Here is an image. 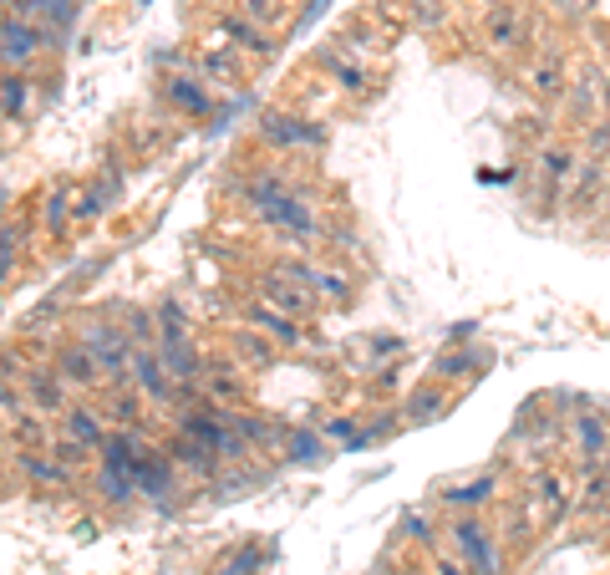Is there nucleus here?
Segmentation results:
<instances>
[{
  "mask_svg": "<svg viewBox=\"0 0 610 575\" xmlns=\"http://www.w3.org/2000/svg\"><path fill=\"white\" fill-rule=\"evenodd\" d=\"M214 31H219V47H234L240 57H264V61H270V57H276V47H280L276 31H264V26L250 21L244 11H224L214 21Z\"/></svg>",
  "mask_w": 610,
  "mask_h": 575,
  "instance_id": "nucleus-13",
  "label": "nucleus"
},
{
  "mask_svg": "<svg viewBox=\"0 0 610 575\" xmlns=\"http://www.w3.org/2000/svg\"><path fill=\"white\" fill-rule=\"evenodd\" d=\"M600 108H606V112H610V72H606V77H600Z\"/></svg>",
  "mask_w": 610,
  "mask_h": 575,
  "instance_id": "nucleus-56",
  "label": "nucleus"
},
{
  "mask_svg": "<svg viewBox=\"0 0 610 575\" xmlns=\"http://www.w3.org/2000/svg\"><path fill=\"white\" fill-rule=\"evenodd\" d=\"M132 484H138V499H148L153 509H173V494H179V468L163 454V444H153L138 464H132Z\"/></svg>",
  "mask_w": 610,
  "mask_h": 575,
  "instance_id": "nucleus-10",
  "label": "nucleus"
},
{
  "mask_svg": "<svg viewBox=\"0 0 610 575\" xmlns=\"http://www.w3.org/2000/svg\"><path fill=\"white\" fill-rule=\"evenodd\" d=\"M240 326H254L260 336H270L280 351H300V347H311L316 341V331L306 321H296V316H286V311H276L270 300H260V296H250L240 306Z\"/></svg>",
  "mask_w": 610,
  "mask_h": 575,
  "instance_id": "nucleus-7",
  "label": "nucleus"
},
{
  "mask_svg": "<svg viewBox=\"0 0 610 575\" xmlns=\"http://www.w3.org/2000/svg\"><path fill=\"white\" fill-rule=\"evenodd\" d=\"M524 87H529V97H534L539 108H560L564 92H570V77H564L560 57H550V61H534V67H529Z\"/></svg>",
  "mask_w": 610,
  "mask_h": 575,
  "instance_id": "nucleus-28",
  "label": "nucleus"
},
{
  "mask_svg": "<svg viewBox=\"0 0 610 575\" xmlns=\"http://www.w3.org/2000/svg\"><path fill=\"white\" fill-rule=\"evenodd\" d=\"M47 454L51 458H57V464H67V468H77V474H82V468L87 464H92V448H87V444H77V438H72V433H51V438H47Z\"/></svg>",
  "mask_w": 610,
  "mask_h": 575,
  "instance_id": "nucleus-44",
  "label": "nucleus"
},
{
  "mask_svg": "<svg viewBox=\"0 0 610 575\" xmlns=\"http://www.w3.org/2000/svg\"><path fill=\"white\" fill-rule=\"evenodd\" d=\"M67 37L51 31L41 21H26V16H0V67L6 72H31L47 51H61Z\"/></svg>",
  "mask_w": 610,
  "mask_h": 575,
  "instance_id": "nucleus-3",
  "label": "nucleus"
},
{
  "mask_svg": "<svg viewBox=\"0 0 610 575\" xmlns=\"http://www.w3.org/2000/svg\"><path fill=\"white\" fill-rule=\"evenodd\" d=\"M92 489H97V499L108 504V509H132V504H138V484H132V474H122V468H102V464H97Z\"/></svg>",
  "mask_w": 610,
  "mask_h": 575,
  "instance_id": "nucleus-37",
  "label": "nucleus"
},
{
  "mask_svg": "<svg viewBox=\"0 0 610 575\" xmlns=\"http://www.w3.org/2000/svg\"><path fill=\"white\" fill-rule=\"evenodd\" d=\"M158 357H163L168 377L179 383V403H193L203 371H209V357L199 351V341H193V336H183V341H158Z\"/></svg>",
  "mask_w": 610,
  "mask_h": 575,
  "instance_id": "nucleus-11",
  "label": "nucleus"
},
{
  "mask_svg": "<svg viewBox=\"0 0 610 575\" xmlns=\"http://www.w3.org/2000/svg\"><path fill=\"white\" fill-rule=\"evenodd\" d=\"M606 444H610V423H606V413H596V408H574L570 413V448H574V458L586 468H596L600 458H606Z\"/></svg>",
  "mask_w": 610,
  "mask_h": 575,
  "instance_id": "nucleus-18",
  "label": "nucleus"
},
{
  "mask_svg": "<svg viewBox=\"0 0 610 575\" xmlns=\"http://www.w3.org/2000/svg\"><path fill=\"white\" fill-rule=\"evenodd\" d=\"M402 535L412 539V545H428V551L438 545V525H432L428 509H407V515H402Z\"/></svg>",
  "mask_w": 610,
  "mask_h": 575,
  "instance_id": "nucleus-49",
  "label": "nucleus"
},
{
  "mask_svg": "<svg viewBox=\"0 0 610 575\" xmlns=\"http://www.w3.org/2000/svg\"><path fill=\"white\" fill-rule=\"evenodd\" d=\"M11 438L16 448H47V418L41 413H21V418H11Z\"/></svg>",
  "mask_w": 610,
  "mask_h": 575,
  "instance_id": "nucleus-47",
  "label": "nucleus"
},
{
  "mask_svg": "<svg viewBox=\"0 0 610 575\" xmlns=\"http://www.w3.org/2000/svg\"><path fill=\"white\" fill-rule=\"evenodd\" d=\"M260 571H264V545L260 539H240V545L214 565V575H260Z\"/></svg>",
  "mask_w": 610,
  "mask_h": 575,
  "instance_id": "nucleus-40",
  "label": "nucleus"
},
{
  "mask_svg": "<svg viewBox=\"0 0 610 575\" xmlns=\"http://www.w3.org/2000/svg\"><path fill=\"white\" fill-rule=\"evenodd\" d=\"M199 393L209 403H224V408H250V377H244V367L234 357H209Z\"/></svg>",
  "mask_w": 610,
  "mask_h": 575,
  "instance_id": "nucleus-16",
  "label": "nucleus"
},
{
  "mask_svg": "<svg viewBox=\"0 0 610 575\" xmlns=\"http://www.w3.org/2000/svg\"><path fill=\"white\" fill-rule=\"evenodd\" d=\"M586 158H600V163L610 158V112L586 122Z\"/></svg>",
  "mask_w": 610,
  "mask_h": 575,
  "instance_id": "nucleus-51",
  "label": "nucleus"
},
{
  "mask_svg": "<svg viewBox=\"0 0 610 575\" xmlns=\"http://www.w3.org/2000/svg\"><path fill=\"white\" fill-rule=\"evenodd\" d=\"M163 454L173 458V468H179L183 479H199V484H209L219 468H224L214 448H203L199 438H183V433H168V438H163Z\"/></svg>",
  "mask_w": 610,
  "mask_h": 575,
  "instance_id": "nucleus-22",
  "label": "nucleus"
},
{
  "mask_svg": "<svg viewBox=\"0 0 610 575\" xmlns=\"http://www.w3.org/2000/svg\"><path fill=\"white\" fill-rule=\"evenodd\" d=\"M499 468H483V474H473V479H458V484H448L443 494H438V504L443 509H453V515H479L483 504H493L499 499Z\"/></svg>",
  "mask_w": 610,
  "mask_h": 575,
  "instance_id": "nucleus-20",
  "label": "nucleus"
},
{
  "mask_svg": "<svg viewBox=\"0 0 610 575\" xmlns=\"http://www.w3.org/2000/svg\"><path fill=\"white\" fill-rule=\"evenodd\" d=\"M193 72H199L209 87H224V92H234V87L244 82V67H240V51H234V47L199 51V67H193Z\"/></svg>",
  "mask_w": 610,
  "mask_h": 575,
  "instance_id": "nucleus-29",
  "label": "nucleus"
},
{
  "mask_svg": "<svg viewBox=\"0 0 610 575\" xmlns=\"http://www.w3.org/2000/svg\"><path fill=\"white\" fill-rule=\"evenodd\" d=\"M31 97H37L31 72H0V122H26Z\"/></svg>",
  "mask_w": 610,
  "mask_h": 575,
  "instance_id": "nucleus-34",
  "label": "nucleus"
},
{
  "mask_svg": "<svg viewBox=\"0 0 610 575\" xmlns=\"http://www.w3.org/2000/svg\"><path fill=\"white\" fill-rule=\"evenodd\" d=\"M254 138L276 153H326L331 148V128L321 118H306V112H286V108H264L254 118Z\"/></svg>",
  "mask_w": 610,
  "mask_h": 575,
  "instance_id": "nucleus-2",
  "label": "nucleus"
},
{
  "mask_svg": "<svg viewBox=\"0 0 610 575\" xmlns=\"http://www.w3.org/2000/svg\"><path fill=\"white\" fill-rule=\"evenodd\" d=\"M316 296L326 300V306H347L357 290H351V276L347 270H331V265H316Z\"/></svg>",
  "mask_w": 610,
  "mask_h": 575,
  "instance_id": "nucleus-43",
  "label": "nucleus"
},
{
  "mask_svg": "<svg viewBox=\"0 0 610 575\" xmlns=\"http://www.w3.org/2000/svg\"><path fill=\"white\" fill-rule=\"evenodd\" d=\"M529 37H534V21L524 16V6H514V0L489 6V16H483V41H489L493 51H519V47H529Z\"/></svg>",
  "mask_w": 610,
  "mask_h": 575,
  "instance_id": "nucleus-14",
  "label": "nucleus"
},
{
  "mask_svg": "<svg viewBox=\"0 0 610 575\" xmlns=\"http://www.w3.org/2000/svg\"><path fill=\"white\" fill-rule=\"evenodd\" d=\"M534 163H539V209H550L554 215V209L564 205V189H570V174H574L580 158H574L564 143H544Z\"/></svg>",
  "mask_w": 610,
  "mask_h": 575,
  "instance_id": "nucleus-15",
  "label": "nucleus"
},
{
  "mask_svg": "<svg viewBox=\"0 0 610 575\" xmlns=\"http://www.w3.org/2000/svg\"><path fill=\"white\" fill-rule=\"evenodd\" d=\"M153 326H158V341H183L189 331V311H183V300L179 296H163L153 306Z\"/></svg>",
  "mask_w": 610,
  "mask_h": 575,
  "instance_id": "nucleus-38",
  "label": "nucleus"
},
{
  "mask_svg": "<svg viewBox=\"0 0 610 575\" xmlns=\"http://www.w3.org/2000/svg\"><path fill=\"white\" fill-rule=\"evenodd\" d=\"M118 316H122V336L132 341V351H138V347H158L153 311H143V306H118Z\"/></svg>",
  "mask_w": 610,
  "mask_h": 575,
  "instance_id": "nucleus-41",
  "label": "nucleus"
},
{
  "mask_svg": "<svg viewBox=\"0 0 610 575\" xmlns=\"http://www.w3.org/2000/svg\"><path fill=\"white\" fill-rule=\"evenodd\" d=\"M448 545L468 565V575H503V545L493 535V525L483 515H453L448 519Z\"/></svg>",
  "mask_w": 610,
  "mask_h": 575,
  "instance_id": "nucleus-5",
  "label": "nucleus"
},
{
  "mask_svg": "<svg viewBox=\"0 0 610 575\" xmlns=\"http://www.w3.org/2000/svg\"><path fill=\"white\" fill-rule=\"evenodd\" d=\"M51 367L61 371V383L72 387V393H97V387H102V371H97L92 351H87L82 341H57V351H51Z\"/></svg>",
  "mask_w": 610,
  "mask_h": 575,
  "instance_id": "nucleus-24",
  "label": "nucleus"
},
{
  "mask_svg": "<svg viewBox=\"0 0 610 575\" xmlns=\"http://www.w3.org/2000/svg\"><path fill=\"white\" fill-rule=\"evenodd\" d=\"M26 250V225H16V219H6L0 225V296H6V280H11L16 260H21Z\"/></svg>",
  "mask_w": 610,
  "mask_h": 575,
  "instance_id": "nucleus-42",
  "label": "nucleus"
},
{
  "mask_svg": "<svg viewBox=\"0 0 610 575\" xmlns=\"http://www.w3.org/2000/svg\"><path fill=\"white\" fill-rule=\"evenodd\" d=\"M316 67H321L326 77H331V87L341 97H357V102H371V97L382 92V87L371 82V67H367V57H357V51H347V47H321L316 51Z\"/></svg>",
  "mask_w": 610,
  "mask_h": 575,
  "instance_id": "nucleus-8",
  "label": "nucleus"
},
{
  "mask_svg": "<svg viewBox=\"0 0 610 575\" xmlns=\"http://www.w3.org/2000/svg\"><path fill=\"white\" fill-rule=\"evenodd\" d=\"M326 11H331V0H311V6H306V11H300V21H296V26H300V31H306V26H316V21H321V16H326Z\"/></svg>",
  "mask_w": 610,
  "mask_h": 575,
  "instance_id": "nucleus-53",
  "label": "nucleus"
},
{
  "mask_svg": "<svg viewBox=\"0 0 610 575\" xmlns=\"http://www.w3.org/2000/svg\"><path fill=\"white\" fill-rule=\"evenodd\" d=\"M128 383L138 387V393H143L153 408H163V413L179 403V383L168 377V367H163V357H158V347H138V351H132Z\"/></svg>",
  "mask_w": 610,
  "mask_h": 575,
  "instance_id": "nucleus-12",
  "label": "nucleus"
},
{
  "mask_svg": "<svg viewBox=\"0 0 610 575\" xmlns=\"http://www.w3.org/2000/svg\"><path fill=\"white\" fill-rule=\"evenodd\" d=\"M600 519H606V529H610V499H606V504H600Z\"/></svg>",
  "mask_w": 610,
  "mask_h": 575,
  "instance_id": "nucleus-58",
  "label": "nucleus"
},
{
  "mask_svg": "<svg viewBox=\"0 0 610 575\" xmlns=\"http://www.w3.org/2000/svg\"><path fill=\"white\" fill-rule=\"evenodd\" d=\"M0 16H26V21H41L51 31H61V37H72L82 0H0Z\"/></svg>",
  "mask_w": 610,
  "mask_h": 575,
  "instance_id": "nucleus-21",
  "label": "nucleus"
},
{
  "mask_svg": "<svg viewBox=\"0 0 610 575\" xmlns=\"http://www.w3.org/2000/svg\"><path fill=\"white\" fill-rule=\"evenodd\" d=\"M606 163L600 158H586V163H574L570 174V189H564V205H570V215H590V209L606 199Z\"/></svg>",
  "mask_w": 610,
  "mask_h": 575,
  "instance_id": "nucleus-25",
  "label": "nucleus"
},
{
  "mask_svg": "<svg viewBox=\"0 0 610 575\" xmlns=\"http://www.w3.org/2000/svg\"><path fill=\"white\" fill-rule=\"evenodd\" d=\"M326 458H331V444L321 438V428H306V423H290V433H286V444H280V464H290V468H321Z\"/></svg>",
  "mask_w": 610,
  "mask_h": 575,
  "instance_id": "nucleus-26",
  "label": "nucleus"
},
{
  "mask_svg": "<svg viewBox=\"0 0 610 575\" xmlns=\"http://www.w3.org/2000/svg\"><path fill=\"white\" fill-rule=\"evenodd\" d=\"M407 21L438 31V26L448 21V0H407Z\"/></svg>",
  "mask_w": 610,
  "mask_h": 575,
  "instance_id": "nucleus-50",
  "label": "nucleus"
},
{
  "mask_svg": "<svg viewBox=\"0 0 610 575\" xmlns=\"http://www.w3.org/2000/svg\"><path fill=\"white\" fill-rule=\"evenodd\" d=\"M316 428H321V438L331 448H351L357 444V433H361V418L357 413H331V418H321Z\"/></svg>",
  "mask_w": 610,
  "mask_h": 575,
  "instance_id": "nucleus-45",
  "label": "nucleus"
},
{
  "mask_svg": "<svg viewBox=\"0 0 610 575\" xmlns=\"http://www.w3.org/2000/svg\"><path fill=\"white\" fill-rule=\"evenodd\" d=\"M77 341L92 351L97 371H102V387H128V371H132V341L122 336V326L112 316H87L77 326Z\"/></svg>",
  "mask_w": 610,
  "mask_h": 575,
  "instance_id": "nucleus-4",
  "label": "nucleus"
},
{
  "mask_svg": "<svg viewBox=\"0 0 610 575\" xmlns=\"http://www.w3.org/2000/svg\"><path fill=\"white\" fill-rule=\"evenodd\" d=\"M158 92H163V102L179 112L183 122H209L219 112L214 87L203 82L199 72H189V67H173V72L158 77Z\"/></svg>",
  "mask_w": 610,
  "mask_h": 575,
  "instance_id": "nucleus-6",
  "label": "nucleus"
},
{
  "mask_svg": "<svg viewBox=\"0 0 610 575\" xmlns=\"http://www.w3.org/2000/svg\"><path fill=\"white\" fill-rule=\"evenodd\" d=\"M229 357L240 361L244 371H270L276 367V357H280V347L270 341V336L254 331V326H234V331H229Z\"/></svg>",
  "mask_w": 610,
  "mask_h": 575,
  "instance_id": "nucleus-27",
  "label": "nucleus"
},
{
  "mask_svg": "<svg viewBox=\"0 0 610 575\" xmlns=\"http://www.w3.org/2000/svg\"><path fill=\"white\" fill-rule=\"evenodd\" d=\"M21 413H31V403H26V387H21V377H11V371H0V418H21Z\"/></svg>",
  "mask_w": 610,
  "mask_h": 575,
  "instance_id": "nucleus-48",
  "label": "nucleus"
},
{
  "mask_svg": "<svg viewBox=\"0 0 610 575\" xmlns=\"http://www.w3.org/2000/svg\"><path fill=\"white\" fill-rule=\"evenodd\" d=\"M254 296H260V300H270L276 311L296 316V321H311V316L321 311V296H316V290H306V286H290V280L270 276V270H264V276L254 280Z\"/></svg>",
  "mask_w": 610,
  "mask_h": 575,
  "instance_id": "nucleus-19",
  "label": "nucleus"
},
{
  "mask_svg": "<svg viewBox=\"0 0 610 575\" xmlns=\"http://www.w3.org/2000/svg\"><path fill=\"white\" fill-rule=\"evenodd\" d=\"M108 428H112V423L102 418V408H92V403H67V413H61V433H72L77 444H87L92 454L102 448Z\"/></svg>",
  "mask_w": 610,
  "mask_h": 575,
  "instance_id": "nucleus-31",
  "label": "nucleus"
},
{
  "mask_svg": "<svg viewBox=\"0 0 610 575\" xmlns=\"http://www.w3.org/2000/svg\"><path fill=\"white\" fill-rule=\"evenodd\" d=\"M16 474H21L31 489H77V468L57 464L47 448H21V454H16Z\"/></svg>",
  "mask_w": 610,
  "mask_h": 575,
  "instance_id": "nucleus-23",
  "label": "nucleus"
},
{
  "mask_svg": "<svg viewBox=\"0 0 610 575\" xmlns=\"http://www.w3.org/2000/svg\"><path fill=\"white\" fill-rule=\"evenodd\" d=\"M377 575H412V571H407V565H397V561H387L382 571H377Z\"/></svg>",
  "mask_w": 610,
  "mask_h": 575,
  "instance_id": "nucleus-57",
  "label": "nucleus"
},
{
  "mask_svg": "<svg viewBox=\"0 0 610 575\" xmlns=\"http://www.w3.org/2000/svg\"><path fill=\"white\" fill-rule=\"evenodd\" d=\"M336 47L357 51V57H371V51H387L392 41L382 37V26H377V16H351L341 31H336Z\"/></svg>",
  "mask_w": 610,
  "mask_h": 575,
  "instance_id": "nucleus-35",
  "label": "nucleus"
},
{
  "mask_svg": "<svg viewBox=\"0 0 610 575\" xmlns=\"http://www.w3.org/2000/svg\"><path fill=\"white\" fill-rule=\"evenodd\" d=\"M448 413V387L432 377V383H422V387H412L407 393V403H402V423L407 428H422V423H438Z\"/></svg>",
  "mask_w": 610,
  "mask_h": 575,
  "instance_id": "nucleus-30",
  "label": "nucleus"
},
{
  "mask_svg": "<svg viewBox=\"0 0 610 575\" xmlns=\"http://www.w3.org/2000/svg\"><path fill=\"white\" fill-rule=\"evenodd\" d=\"M519 138L539 143V138H544V118H519Z\"/></svg>",
  "mask_w": 610,
  "mask_h": 575,
  "instance_id": "nucleus-54",
  "label": "nucleus"
},
{
  "mask_svg": "<svg viewBox=\"0 0 610 575\" xmlns=\"http://www.w3.org/2000/svg\"><path fill=\"white\" fill-rule=\"evenodd\" d=\"M560 11H570V16L574 11H590V0H560Z\"/></svg>",
  "mask_w": 610,
  "mask_h": 575,
  "instance_id": "nucleus-55",
  "label": "nucleus"
},
{
  "mask_svg": "<svg viewBox=\"0 0 610 575\" xmlns=\"http://www.w3.org/2000/svg\"><path fill=\"white\" fill-rule=\"evenodd\" d=\"M229 194H234L264 229L286 235L300 255H311L316 245H321V219H316V209L300 199V189L280 174V168H270V163L250 168V174H240V179L229 184Z\"/></svg>",
  "mask_w": 610,
  "mask_h": 575,
  "instance_id": "nucleus-1",
  "label": "nucleus"
},
{
  "mask_svg": "<svg viewBox=\"0 0 610 575\" xmlns=\"http://www.w3.org/2000/svg\"><path fill=\"white\" fill-rule=\"evenodd\" d=\"M361 351H367L361 367H382L387 357H402L407 341H402V336H392V331H371V336H361Z\"/></svg>",
  "mask_w": 610,
  "mask_h": 575,
  "instance_id": "nucleus-46",
  "label": "nucleus"
},
{
  "mask_svg": "<svg viewBox=\"0 0 610 575\" xmlns=\"http://www.w3.org/2000/svg\"><path fill=\"white\" fill-rule=\"evenodd\" d=\"M479 357L473 351H463V347H448V351H438V361H432V377L438 383H468V377H479Z\"/></svg>",
  "mask_w": 610,
  "mask_h": 575,
  "instance_id": "nucleus-39",
  "label": "nucleus"
},
{
  "mask_svg": "<svg viewBox=\"0 0 610 575\" xmlns=\"http://www.w3.org/2000/svg\"><path fill=\"white\" fill-rule=\"evenodd\" d=\"M16 377H21L26 387V403H31V413H41V418H61L67 413V403H72V387L61 383V371L51 367V361H31V367H16Z\"/></svg>",
  "mask_w": 610,
  "mask_h": 575,
  "instance_id": "nucleus-9",
  "label": "nucleus"
},
{
  "mask_svg": "<svg viewBox=\"0 0 610 575\" xmlns=\"http://www.w3.org/2000/svg\"><path fill=\"white\" fill-rule=\"evenodd\" d=\"M240 11L250 16V21H260L264 31H276V21H280V0H244Z\"/></svg>",
  "mask_w": 610,
  "mask_h": 575,
  "instance_id": "nucleus-52",
  "label": "nucleus"
},
{
  "mask_svg": "<svg viewBox=\"0 0 610 575\" xmlns=\"http://www.w3.org/2000/svg\"><path fill=\"white\" fill-rule=\"evenodd\" d=\"M560 108H564V118H570V128H586V122L596 118V108H600V72H580V77H574Z\"/></svg>",
  "mask_w": 610,
  "mask_h": 575,
  "instance_id": "nucleus-33",
  "label": "nucleus"
},
{
  "mask_svg": "<svg viewBox=\"0 0 610 575\" xmlns=\"http://www.w3.org/2000/svg\"><path fill=\"white\" fill-rule=\"evenodd\" d=\"M72 205H77L72 184H51V189L41 194V229H47L51 240H67V229H72Z\"/></svg>",
  "mask_w": 610,
  "mask_h": 575,
  "instance_id": "nucleus-32",
  "label": "nucleus"
},
{
  "mask_svg": "<svg viewBox=\"0 0 610 575\" xmlns=\"http://www.w3.org/2000/svg\"><path fill=\"white\" fill-rule=\"evenodd\" d=\"M529 504H534L539 515H544V529L564 525V515L574 509V489L564 479L560 468H539L534 479H529Z\"/></svg>",
  "mask_w": 610,
  "mask_h": 575,
  "instance_id": "nucleus-17",
  "label": "nucleus"
},
{
  "mask_svg": "<svg viewBox=\"0 0 610 575\" xmlns=\"http://www.w3.org/2000/svg\"><path fill=\"white\" fill-rule=\"evenodd\" d=\"M143 403L148 397L138 393V387H108V403H102V418L112 423V428H143Z\"/></svg>",
  "mask_w": 610,
  "mask_h": 575,
  "instance_id": "nucleus-36",
  "label": "nucleus"
},
{
  "mask_svg": "<svg viewBox=\"0 0 610 575\" xmlns=\"http://www.w3.org/2000/svg\"><path fill=\"white\" fill-rule=\"evenodd\" d=\"M600 468H606V474H610V444H606V458H600Z\"/></svg>",
  "mask_w": 610,
  "mask_h": 575,
  "instance_id": "nucleus-59",
  "label": "nucleus"
}]
</instances>
